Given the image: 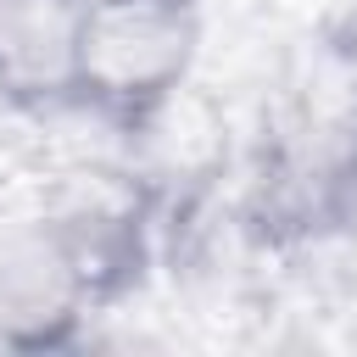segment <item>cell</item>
Returning a JSON list of instances; mask_svg holds the SVG:
<instances>
[{
  "label": "cell",
  "instance_id": "4",
  "mask_svg": "<svg viewBox=\"0 0 357 357\" xmlns=\"http://www.w3.org/2000/svg\"><path fill=\"white\" fill-rule=\"evenodd\" d=\"M50 218L61 223L95 301H112L123 296L145 262H151V206H156V190L139 178V173H100V167H84V173H67V184L56 195H45Z\"/></svg>",
  "mask_w": 357,
  "mask_h": 357
},
{
  "label": "cell",
  "instance_id": "2",
  "mask_svg": "<svg viewBox=\"0 0 357 357\" xmlns=\"http://www.w3.org/2000/svg\"><path fill=\"white\" fill-rule=\"evenodd\" d=\"M357 212V84L340 100H301L257 151L245 223L262 240H312Z\"/></svg>",
  "mask_w": 357,
  "mask_h": 357
},
{
  "label": "cell",
  "instance_id": "3",
  "mask_svg": "<svg viewBox=\"0 0 357 357\" xmlns=\"http://www.w3.org/2000/svg\"><path fill=\"white\" fill-rule=\"evenodd\" d=\"M95 307L100 301L50 206H0V346L56 351L78 340Z\"/></svg>",
  "mask_w": 357,
  "mask_h": 357
},
{
  "label": "cell",
  "instance_id": "1",
  "mask_svg": "<svg viewBox=\"0 0 357 357\" xmlns=\"http://www.w3.org/2000/svg\"><path fill=\"white\" fill-rule=\"evenodd\" d=\"M201 56V0H84L73 100L134 128L190 89Z\"/></svg>",
  "mask_w": 357,
  "mask_h": 357
},
{
  "label": "cell",
  "instance_id": "5",
  "mask_svg": "<svg viewBox=\"0 0 357 357\" xmlns=\"http://www.w3.org/2000/svg\"><path fill=\"white\" fill-rule=\"evenodd\" d=\"M84 0H0V100H73Z\"/></svg>",
  "mask_w": 357,
  "mask_h": 357
}]
</instances>
